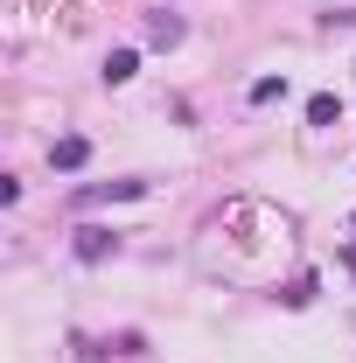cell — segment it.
<instances>
[{
  "label": "cell",
  "mask_w": 356,
  "mask_h": 363,
  "mask_svg": "<svg viewBox=\"0 0 356 363\" xmlns=\"http://www.w3.org/2000/svg\"><path fill=\"white\" fill-rule=\"evenodd\" d=\"M133 196H147V182H91V189H77V203H133Z\"/></svg>",
  "instance_id": "cell-1"
},
{
  "label": "cell",
  "mask_w": 356,
  "mask_h": 363,
  "mask_svg": "<svg viewBox=\"0 0 356 363\" xmlns=\"http://www.w3.org/2000/svg\"><path fill=\"white\" fill-rule=\"evenodd\" d=\"M335 119H343V98H335V91H314L308 98V126H335Z\"/></svg>",
  "instance_id": "cell-2"
},
{
  "label": "cell",
  "mask_w": 356,
  "mask_h": 363,
  "mask_svg": "<svg viewBox=\"0 0 356 363\" xmlns=\"http://www.w3.org/2000/svg\"><path fill=\"white\" fill-rule=\"evenodd\" d=\"M84 154H91V140H56V147H49V161H56V168H84Z\"/></svg>",
  "instance_id": "cell-3"
},
{
  "label": "cell",
  "mask_w": 356,
  "mask_h": 363,
  "mask_svg": "<svg viewBox=\"0 0 356 363\" xmlns=\"http://www.w3.org/2000/svg\"><path fill=\"white\" fill-rule=\"evenodd\" d=\"M105 252H112V230H77V259H91V266H98Z\"/></svg>",
  "instance_id": "cell-4"
},
{
  "label": "cell",
  "mask_w": 356,
  "mask_h": 363,
  "mask_svg": "<svg viewBox=\"0 0 356 363\" xmlns=\"http://www.w3.org/2000/svg\"><path fill=\"white\" fill-rule=\"evenodd\" d=\"M133 70H140V56H133V49H112V56H105V77H112V84H126Z\"/></svg>",
  "instance_id": "cell-5"
},
{
  "label": "cell",
  "mask_w": 356,
  "mask_h": 363,
  "mask_svg": "<svg viewBox=\"0 0 356 363\" xmlns=\"http://www.w3.org/2000/svg\"><path fill=\"white\" fill-rule=\"evenodd\" d=\"M272 98H287V77H259L252 84V105H272Z\"/></svg>",
  "instance_id": "cell-6"
},
{
  "label": "cell",
  "mask_w": 356,
  "mask_h": 363,
  "mask_svg": "<svg viewBox=\"0 0 356 363\" xmlns=\"http://www.w3.org/2000/svg\"><path fill=\"white\" fill-rule=\"evenodd\" d=\"M154 43H161V49L182 43V21H175V14H154Z\"/></svg>",
  "instance_id": "cell-7"
}]
</instances>
